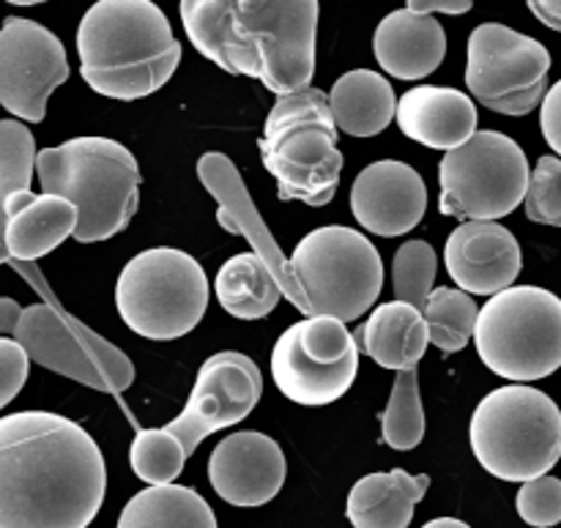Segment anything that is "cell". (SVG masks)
<instances>
[{"label":"cell","instance_id":"24","mask_svg":"<svg viewBox=\"0 0 561 528\" xmlns=\"http://www.w3.org/2000/svg\"><path fill=\"white\" fill-rule=\"evenodd\" d=\"M362 351L376 365L387 370H411L420 367L427 345H431V329L425 315L409 301H389L370 312V321L362 326Z\"/></svg>","mask_w":561,"mask_h":528},{"label":"cell","instance_id":"3","mask_svg":"<svg viewBox=\"0 0 561 528\" xmlns=\"http://www.w3.org/2000/svg\"><path fill=\"white\" fill-rule=\"evenodd\" d=\"M80 74L107 99L135 102L170 82L181 44L151 0H96L77 27Z\"/></svg>","mask_w":561,"mask_h":528},{"label":"cell","instance_id":"29","mask_svg":"<svg viewBox=\"0 0 561 528\" xmlns=\"http://www.w3.org/2000/svg\"><path fill=\"white\" fill-rule=\"evenodd\" d=\"M431 343L444 354H458L474 340L477 326V301L463 288H436L427 299L425 310Z\"/></svg>","mask_w":561,"mask_h":528},{"label":"cell","instance_id":"37","mask_svg":"<svg viewBox=\"0 0 561 528\" xmlns=\"http://www.w3.org/2000/svg\"><path fill=\"white\" fill-rule=\"evenodd\" d=\"M477 0H405V9L420 14H466Z\"/></svg>","mask_w":561,"mask_h":528},{"label":"cell","instance_id":"34","mask_svg":"<svg viewBox=\"0 0 561 528\" xmlns=\"http://www.w3.org/2000/svg\"><path fill=\"white\" fill-rule=\"evenodd\" d=\"M518 515L524 524L535 528H551L561 524V480L557 477H537L520 485L515 498Z\"/></svg>","mask_w":561,"mask_h":528},{"label":"cell","instance_id":"11","mask_svg":"<svg viewBox=\"0 0 561 528\" xmlns=\"http://www.w3.org/2000/svg\"><path fill=\"white\" fill-rule=\"evenodd\" d=\"M359 372V345L348 323L310 315L279 334L272 351V378L296 405L337 403Z\"/></svg>","mask_w":561,"mask_h":528},{"label":"cell","instance_id":"27","mask_svg":"<svg viewBox=\"0 0 561 528\" xmlns=\"http://www.w3.org/2000/svg\"><path fill=\"white\" fill-rule=\"evenodd\" d=\"M118 528H219L211 507L184 485H148L121 509Z\"/></svg>","mask_w":561,"mask_h":528},{"label":"cell","instance_id":"25","mask_svg":"<svg viewBox=\"0 0 561 528\" xmlns=\"http://www.w3.org/2000/svg\"><path fill=\"white\" fill-rule=\"evenodd\" d=\"M329 107L340 131L351 137H376L398 118V93L378 71L354 69L334 82Z\"/></svg>","mask_w":561,"mask_h":528},{"label":"cell","instance_id":"23","mask_svg":"<svg viewBox=\"0 0 561 528\" xmlns=\"http://www.w3.org/2000/svg\"><path fill=\"white\" fill-rule=\"evenodd\" d=\"M427 487L431 477H411L403 469L367 474L351 487L345 515L354 528H409Z\"/></svg>","mask_w":561,"mask_h":528},{"label":"cell","instance_id":"5","mask_svg":"<svg viewBox=\"0 0 561 528\" xmlns=\"http://www.w3.org/2000/svg\"><path fill=\"white\" fill-rule=\"evenodd\" d=\"M329 96L318 88L277 96L257 140L263 164L277 179L279 200L321 208L337 195L343 153Z\"/></svg>","mask_w":561,"mask_h":528},{"label":"cell","instance_id":"14","mask_svg":"<svg viewBox=\"0 0 561 528\" xmlns=\"http://www.w3.org/2000/svg\"><path fill=\"white\" fill-rule=\"evenodd\" d=\"M263 394V378L255 361L236 351H222L206 359L192 387L184 411L168 425L181 438L186 455L206 441L211 433L239 425L255 411Z\"/></svg>","mask_w":561,"mask_h":528},{"label":"cell","instance_id":"36","mask_svg":"<svg viewBox=\"0 0 561 528\" xmlns=\"http://www.w3.org/2000/svg\"><path fill=\"white\" fill-rule=\"evenodd\" d=\"M540 126L548 146L561 157V80L546 93V99H542Z\"/></svg>","mask_w":561,"mask_h":528},{"label":"cell","instance_id":"31","mask_svg":"<svg viewBox=\"0 0 561 528\" xmlns=\"http://www.w3.org/2000/svg\"><path fill=\"white\" fill-rule=\"evenodd\" d=\"M186 458L190 455H186L181 438L170 433L168 427H162V431L137 427L129 449V463L137 480H142L146 485H170V482L179 480Z\"/></svg>","mask_w":561,"mask_h":528},{"label":"cell","instance_id":"18","mask_svg":"<svg viewBox=\"0 0 561 528\" xmlns=\"http://www.w3.org/2000/svg\"><path fill=\"white\" fill-rule=\"evenodd\" d=\"M449 277L471 296H496L513 288L524 268L520 244L496 219H469L444 246Z\"/></svg>","mask_w":561,"mask_h":528},{"label":"cell","instance_id":"1","mask_svg":"<svg viewBox=\"0 0 561 528\" xmlns=\"http://www.w3.org/2000/svg\"><path fill=\"white\" fill-rule=\"evenodd\" d=\"M107 493L91 433L49 411L0 420V528H88Z\"/></svg>","mask_w":561,"mask_h":528},{"label":"cell","instance_id":"33","mask_svg":"<svg viewBox=\"0 0 561 528\" xmlns=\"http://www.w3.org/2000/svg\"><path fill=\"white\" fill-rule=\"evenodd\" d=\"M526 217L537 225L561 228V159L542 157L535 164L524 197Z\"/></svg>","mask_w":561,"mask_h":528},{"label":"cell","instance_id":"7","mask_svg":"<svg viewBox=\"0 0 561 528\" xmlns=\"http://www.w3.org/2000/svg\"><path fill=\"white\" fill-rule=\"evenodd\" d=\"M474 345L488 370L529 383L561 367V299L537 285L491 296L477 315Z\"/></svg>","mask_w":561,"mask_h":528},{"label":"cell","instance_id":"40","mask_svg":"<svg viewBox=\"0 0 561 528\" xmlns=\"http://www.w3.org/2000/svg\"><path fill=\"white\" fill-rule=\"evenodd\" d=\"M422 528H471V526L463 524V520H458V518H436Z\"/></svg>","mask_w":561,"mask_h":528},{"label":"cell","instance_id":"20","mask_svg":"<svg viewBox=\"0 0 561 528\" xmlns=\"http://www.w3.org/2000/svg\"><path fill=\"white\" fill-rule=\"evenodd\" d=\"M394 120L420 146L453 151L477 131V104L455 88L420 85L400 96Z\"/></svg>","mask_w":561,"mask_h":528},{"label":"cell","instance_id":"6","mask_svg":"<svg viewBox=\"0 0 561 528\" xmlns=\"http://www.w3.org/2000/svg\"><path fill=\"white\" fill-rule=\"evenodd\" d=\"M469 438L488 474L524 485L559 463L561 411L540 389L513 383L477 405Z\"/></svg>","mask_w":561,"mask_h":528},{"label":"cell","instance_id":"16","mask_svg":"<svg viewBox=\"0 0 561 528\" xmlns=\"http://www.w3.org/2000/svg\"><path fill=\"white\" fill-rule=\"evenodd\" d=\"M285 477L288 463L283 447L266 433H233L208 458V482L230 507H263L283 491Z\"/></svg>","mask_w":561,"mask_h":528},{"label":"cell","instance_id":"4","mask_svg":"<svg viewBox=\"0 0 561 528\" xmlns=\"http://www.w3.org/2000/svg\"><path fill=\"white\" fill-rule=\"evenodd\" d=\"M42 190L77 206L80 244L113 239L129 228L140 206V168L135 153L110 137H75L36 153Z\"/></svg>","mask_w":561,"mask_h":528},{"label":"cell","instance_id":"13","mask_svg":"<svg viewBox=\"0 0 561 528\" xmlns=\"http://www.w3.org/2000/svg\"><path fill=\"white\" fill-rule=\"evenodd\" d=\"M69 80L64 42L38 22L5 16L0 27V104L14 118L38 124L55 88Z\"/></svg>","mask_w":561,"mask_h":528},{"label":"cell","instance_id":"17","mask_svg":"<svg viewBox=\"0 0 561 528\" xmlns=\"http://www.w3.org/2000/svg\"><path fill=\"white\" fill-rule=\"evenodd\" d=\"M22 274L42 290L47 301L22 307L20 321H16L11 337L25 348L31 361L42 365L44 370H53L58 372V376H66L71 378V381L82 383V387L110 394L107 378L99 370L96 361L91 359V354H88V348L82 345V340L77 337L75 326L69 323V312L60 310L58 301L49 296L44 279L38 277V274H33V268Z\"/></svg>","mask_w":561,"mask_h":528},{"label":"cell","instance_id":"39","mask_svg":"<svg viewBox=\"0 0 561 528\" xmlns=\"http://www.w3.org/2000/svg\"><path fill=\"white\" fill-rule=\"evenodd\" d=\"M22 307L14 299H0V334L14 332L16 321H20Z\"/></svg>","mask_w":561,"mask_h":528},{"label":"cell","instance_id":"9","mask_svg":"<svg viewBox=\"0 0 561 528\" xmlns=\"http://www.w3.org/2000/svg\"><path fill=\"white\" fill-rule=\"evenodd\" d=\"M290 268L310 305V315L359 321L383 288V261L359 230L327 225L296 244Z\"/></svg>","mask_w":561,"mask_h":528},{"label":"cell","instance_id":"35","mask_svg":"<svg viewBox=\"0 0 561 528\" xmlns=\"http://www.w3.org/2000/svg\"><path fill=\"white\" fill-rule=\"evenodd\" d=\"M31 370V356L25 354L16 340L0 337V409L11 403L22 392Z\"/></svg>","mask_w":561,"mask_h":528},{"label":"cell","instance_id":"12","mask_svg":"<svg viewBox=\"0 0 561 528\" xmlns=\"http://www.w3.org/2000/svg\"><path fill=\"white\" fill-rule=\"evenodd\" d=\"M551 53L546 44L499 22L469 36L466 85L482 107L502 115H529L546 99Z\"/></svg>","mask_w":561,"mask_h":528},{"label":"cell","instance_id":"30","mask_svg":"<svg viewBox=\"0 0 561 528\" xmlns=\"http://www.w3.org/2000/svg\"><path fill=\"white\" fill-rule=\"evenodd\" d=\"M381 436L383 444L398 452H411L425 438V409H422L416 367L398 372V381L381 416Z\"/></svg>","mask_w":561,"mask_h":528},{"label":"cell","instance_id":"21","mask_svg":"<svg viewBox=\"0 0 561 528\" xmlns=\"http://www.w3.org/2000/svg\"><path fill=\"white\" fill-rule=\"evenodd\" d=\"M373 49L387 74L398 80H422L442 66L447 33L433 14L400 9L378 22Z\"/></svg>","mask_w":561,"mask_h":528},{"label":"cell","instance_id":"19","mask_svg":"<svg viewBox=\"0 0 561 528\" xmlns=\"http://www.w3.org/2000/svg\"><path fill=\"white\" fill-rule=\"evenodd\" d=\"M425 181L411 164L398 159L367 164L351 186V211L356 222L383 239L411 233L425 217Z\"/></svg>","mask_w":561,"mask_h":528},{"label":"cell","instance_id":"41","mask_svg":"<svg viewBox=\"0 0 561 528\" xmlns=\"http://www.w3.org/2000/svg\"><path fill=\"white\" fill-rule=\"evenodd\" d=\"M11 5H38V3H47V0H5Z\"/></svg>","mask_w":561,"mask_h":528},{"label":"cell","instance_id":"15","mask_svg":"<svg viewBox=\"0 0 561 528\" xmlns=\"http://www.w3.org/2000/svg\"><path fill=\"white\" fill-rule=\"evenodd\" d=\"M197 175H201V184L206 186L208 195L217 200V222L222 225L228 233L244 236L250 241L252 252L261 257L268 266V272L277 277L283 296L301 312V315H310V305H307V296L301 290L299 279H296L294 268H290V257L283 255V250L277 246L274 236L268 233L266 222L257 214L255 203H252L250 192H247L244 181H241L239 170L230 162L225 153H203L201 162H197Z\"/></svg>","mask_w":561,"mask_h":528},{"label":"cell","instance_id":"32","mask_svg":"<svg viewBox=\"0 0 561 528\" xmlns=\"http://www.w3.org/2000/svg\"><path fill=\"white\" fill-rule=\"evenodd\" d=\"M438 257L427 241H405L398 252H394V299L409 301L416 310H425L427 299L433 294V283H436Z\"/></svg>","mask_w":561,"mask_h":528},{"label":"cell","instance_id":"2","mask_svg":"<svg viewBox=\"0 0 561 528\" xmlns=\"http://www.w3.org/2000/svg\"><path fill=\"white\" fill-rule=\"evenodd\" d=\"M181 25L203 58L277 96L316 74L318 0H181Z\"/></svg>","mask_w":561,"mask_h":528},{"label":"cell","instance_id":"26","mask_svg":"<svg viewBox=\"0 0 561 528\" xmlns=\"http://www.w3.org/2000/svg\"><path fill=\"white\" fill-rule=\"evenodd\" d=\"M214 290L222 310L239 321H261L272 315L274 307L283 299L277 277L268 272V266L255 252H241L230 257L219 268Z\"/></svg>","mask_w":561,"mask_h":528},{"label":"cell","instance_id":"10","mask_svg":"<svg viewBox=\"0 0 561 528\" xmlns=\"http://www.w3.org/2000/svg\"><path fill=\"white\" fill-rule=\"evenodd\" d=\"M529 159L502 131H474L463 146L444 153L438 211L455 219H502L524 203Z\"/></svg>","mask_w":561,"mask_h":528},{"label":"cell","instance_id":"38","mask_svg":"<svg viewBox=\"0 0 561 528\" xmlns=\"http://www.w3.org/2000/svg\"><path fill=\"white\" fill-rule=\"evenodd\" d=\"M526 3L542 25L561 33V0H526Z\"/></svg>","mask_w":561,"mask_h":528},{"label":"cell","instance_id":"22","mask_svg":"<svg viewBox=\"0 0 561 528\" xmlns=\"http://www.w3.org/2000/svg\"><path fill=\"white\" fill-rule=\"evenodd\" d=\"M77 228V206L60 195L20 190L5 206V250L11 261L33 263L58 250Z\"/></svg>","mask_w":561,"mask_h":528},{"label":"cell","instance_id":"8","mask_svg":"<svg viewBox=\"0 0 561 528\" xmlns=\"http://www.w3.org/2000/svg\"><path fill=\"white\" fill-rule=\"evenodd\" d=\"M115 307L126 326L146 340H179L203 321L208 279L184 250L153 246L131 257L115 285Z\"/></svg>","mask_w":561,"mask_h":528},{"label":"cell","instance_id":"28","mask_svg":"<svg viewBox=\"0 0 561 528\" xmlns=\"http://www.w3.org/2000/svg\"><path fill=\"white\" fill-rule=\"evenodd\" d=\"M36 140L22 120H0V263H9L5 250V206L20 190H31L36 170Z\"/></svg>","mask_w":561,"mask_h":528}]
</instances>
